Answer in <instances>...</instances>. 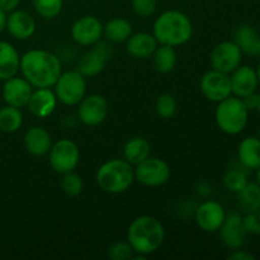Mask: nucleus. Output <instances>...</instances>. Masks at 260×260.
Listing matches in <instances>:
<instances>
[{
    "label": "nucleus",
    "instance_id": "18",
    "mask_svg": "<svg viewBox=\"0 0 260 260\" xmlns=\"http://www.w3.org/2000/svg\"><path fill=\"white\" fill-rule=\"evenodd\" d=\"M5 29L15 40H28L36 33V20L25 10L17 9L7 15Z\"/></svg>",
    "mask_w": 260,
    "mask_h": 260
},
{
    "label": "nucleus",
    "instance_id": "23",
    "mask_svg": "<svg viewBox=\"0 0 260 260\" xmlns=\"http://www.w3.org/2000/svg\"><path fill=\"white\" fill-rule=\"evenodd\" d=\"M238 161L248 170H256L260 167V139L248 136L243 139L238 147Z\"/></svg>",
    "mask_w": 260,
    "mask_h": 260
},
{
    "label": "nucleus",
    "instance_id": "44",
    "mask_svg": "<svg viewBox=\"0 0 260 260\" xmlns=\"http://www.w3.org/2000/svg\"><path fill=\"white\" fill-rule=\"evenodd\" d=\"M256 136H258L259 139H260V126H259V128H258V134H256Z\"/></svg>",
    "mask_w": 260,
    "mask_h": 260
},
{
    "label": "nucleus",
    "instance_id": "10",
    "mask_svg": "<svg viewBox=\"0 0 260 260\" xmlns=\"http://www.w3.org/2000/svg\"><path fill=\"white\" fill-rule=\"evenodd\" d=\"M244 53L234 41H223L216 45L211 52L210 61L213 70L230 75L243 62Z\"/></svg>",
    "mask_w": 260,
    "mask_h": 260
},
{
    "label": "nucleus",
    "instance_id": "28",
    "mask_svg": "<svg viewBox=\"0 0 260 260\" xmlns=\"http://www.w3.org/2000/svg\"><path fill=\"white\" fill-rule=\"evenodd\" d=\"M151 57L155 70L160 74H170L177 66V52L172 46H157Z\"/></svg>",
    "mask_w": 260,
    "mask_h": 260
},
{
    "label": "nucleus",
    "instance_id": "6",
    "mask_svg": "<svg viewBox=\"0 0 260 260\" xmlns=\"http://www.w3.org/2000/svg\"><path fill=\"white\" fill-rule=\"evenodd\" d=\"M53 88L58 102L65 106H78L86 95L85 76L78 70L61 73Z\"/></svg>",
    "mask_w": 260,
    "mask_h": 260
},
{
    "label": "nucleus",
    "instance_id": "19",
    "mask_svg": "<svg viewBox=\"0 0 260 260\" xmlns=\"http://www.w3.org/2000/svg\"><path fill=\"white\" fill-rule=\"evenodd\" d=\"M57 98L50 88H37L30 95L27 107L30 113L37 118H47L55 112Z\"/></svg>",
    "mask_w": 260,
    "mask_h": 260
},
{
    "label": "nucleus",
    "instance_id": "29",
    "mask_svg": "<svg viewBox=\"0 0 260 260\" xmlns=\"http://www.w3.org/2000/svg\"><path fill=\"white\" fill-rule=\"evenodd\" d=\"M23 114L20 108L4 106L0 108V131L5 134H14L22 127Z\"/></svg>",
    "mask_w": 260,
    "mask_h": 260
},
{
    "label": "nucleus",
    "instance_id": "1",
    "mask_svg": "<svg viewBox=\"0 0 260 260\" xmlns=\"http://www.w3.org/2000/svg\"><path fill=\"white\" fill-rule=\"evenodd\" d=\"M23 78L35 88H52L62 73L57 55L46 50H29L20 56Z\"/></svg>",
    "mask_w": 260,
    "mask_h": 260
},
{
    "label": "nucleus",
    "instance_id": "43",
    "mask_svg": "<svg viewBox=\"0 0 260 260\" xmlns=\"http://www.w3.org/2000/svg\"><path fill=\"white\" fill-rule=\"evenodd\" d=\"M256 112L260 114V93H259V102H258V107H256Z\"/></svg>",
    "mask_w": 260,
    "mask_h": 260
},
{
    "label": "nucleus",
    "instance_id": "26",
    "mask_svg": "<svg viewBox=\"0 0 260 260\" xmlns=\"http://www.w3.org/2000/svg\"><path fill=\"white\" fill-rule=\"evenodd\" d=\"M222 183L229 192L238 194L249 183L248 169H245L239 161L234 162L226 169L222 177Z\"/></svg>",
    "mask_w": 260,
    "mask_h": 260
},
{
    "label": "nucleus",
    "instance_id": "7",
    "mask_svg": "<svg viewBox=\"0 0 260 260\" xmlns=\"http://www.w3.org/2000/svg\"><path fill=\"white\" fill-rule=\"evenodd\" d=\"M79 160H80L79 146L69 139L58 140L57 142L52 144L48 152V161L51 168L58 174L74 172L78 167Z\"/></svg>",
    "mask_w": 260,
    "mask_h": 260
},
{
    "label": "nucleus",
    "instance_id": "11",
    "mask_svg": "<svg viewBox=\"0 0 260 260\" xmlns=\"http://www.w3.org/2000/svg\"><path fill=\"white\" fill-rule=\"evenodd\" d=\"M200 88L206 99L213 103H220L233 95L230 75L217 70H210L201 78Z\"/></svg>",
    "mask_w": 260,
    "mask_h": 260
},
{
    "label": "nucleus",
    "instance_id": "4",
    "mask_svg": "<svg viewBox=\"0 0 260 260\" xmlns=\"http://www.w3.org/2000/svg\"><path fill=\"white\" fill-rule=\"evenodd\" d=\"M99 188L109 194H119L129 189L135 180V169L127 160L112 159L106 161L96 172Z\"/></svg>",
    "mask_w": 260,
    "mask_h": 260
},
{
    "label": "nucleus",
    "instance_id": "16",
    "mask_svg": "<svg viewBox=\"0 0 260 260\" xmlns=\"http://www.w3.org/2000/svg\"><path fill=\"white\" fill-rule=\"evenodd\" d=\"M33 93V86L20 76H13L4 81L3 85L2 95L8 106L15 107V108H24L29 102L30 95Z\"/></svg>",
    "mask_w": 260,
    "mask_h": 260
},
{
    "label": "nucleus",
    "instance_id": "15",
    "mask_svg": "<svg viewBox=\"0 0 260 260\" xmlns=\"http://www.w3.org/2000/svg\"><path fill=\"white\" fill-rule=\"evenodd\" d=\"M226 217L225 208L216 201H206L201 203L194 213L198 228L205 233H218Z\"/></svg>",
    "mask_w": 260,
    "mask_h": 260
},
{
    "label": "nucleus",
    "instance_id": "20",
    "mask_svg": "<svg viewBox=\"0 0 260 260\" xmlns=\"http://www.w3.org/2000/svg\"><path fill=\"white\" fill-rule=\"evenodd\" d=\"M159 46L154 35L147 32L132 33L126 41V50L134 58L146 60L154 55L155 50Z\"/></svg>",
    "mask_w": 260,
    "mask_h": 260
},
{
    "label": "nucleus",
    "instance_id": "9",
    "mask_svg": "<svg viewBox=\"0 0 260 260\" xmlns=\"http://www.w3.org/2000/svg\"><path fill=\"white\" fill-rule=\"evenodd\" d=\"M170 167L159 157L149 156L136 165L135 179L146 187H160L170 179Z\"/></svg>",
    "mask_w": 260,
    "mask_h": 260
},
{
    "label": "nucleus",
    "instance_id": "14",
    "mask_svg": "<svg viewBox=\"0 0 260 260\" xmlns=\"http://www.w3.org/2000/svg\"><path fill=\"white\" fill-rule=\"evenodd\" d=\"M103 24L94 15H84L71 25V37L80 46H93L102 40Z\"/></svg>",
    "mask_w": 260,
    "mask_h": 260
},
{
    "label": "nucleus",
    "instance_id": "8",
    "mask_svg": "<svg viewBox=\"0 0 260 260\" xmlns=\"http://www.w3.org/2000/svg\"><path fill=\"white\" fill-rule=\"evenodd\" d=\"M113 57V48L108 41H98L93 47L83 55L78 63V71L85 78L99 75L107 63Z\"/></svg>",
    "mask_w": 260,
    "mask_h": 260
},
{
    "label": "nucleus",
    "instance_id": "25",
    "mask_svg": "<svg viewBox=\"0 0 260 260\" xmlns=\"http://www.w3.org/2000/svg\"><path fill=\"white\" fill-rule=\"evenodd\" d=\"M132 35V24L124 18H112L103 25V36L111 43L126 42Z\"/></svg>",
    "mask_w": 260,
    "mask_h": 260
},
{
    "label": "nucleus",
    "instance_id": "22",
    "mask_svg": "<svg viewBox=\"0 0 260 260\" xmlns=\"http://www.w3.org/2000/svg\"><path fill=\"white\" fill-rule=\"evenodd\" d=\"M234 42L244 55L260 57V33L251 24H240L234 30Z\"/></svg>",
    "mask_w": 260,
    "mask_h": 260
},
{
    "label": "nucleus",
    "instance_id": "41",
    "mask_svg": "<svg viewBox=\"0 0 260 260\" xmlns=\"http://www.w3.org/2000/svg\"><path fill=\"white\" fill-rule=\"evenodd\" d=\"M255 71H256V76H258V81H259V85H260V61H259L258 66H256Z\"/></svg>",
    "mask_w": 260,
    "mask_h": 260
},
{
    "label": "nucleus",
    "instance_id": "30",
    "mask_svg": "<svg viewBox=\"0 0 260 260\" xmlns=\"http://www.w3.org/2000/svg\"><path fill=\"white\" fill-rule=\"evenodd\" d=\"M236 196H238L239 207L244 212L260 211V185L256 182H249L246 187Z\"/></svg>",
    "mask_w": 260,
    "mask_h": 260
},
{
    "label": "nucleus",
    "instance_id": "31",
    "mask_svg": "<svg viewBox=\"0 0 260 260\" xmlns=\"http://www.w3.org/2000/svg\"><path fill=\"white\" fill-rule=\"evenodd\" d=\"M36 13L43 19H55L61 14L63 0H32Z\"/></svg>",
    "mask_w": 260,
    "mask_h": 260
},
{
    "label": "nucleus",
    "instance_id": "27",
    "mask_svg": "<svg viewBox=\"0 0 260 260\" xmlns=\"http://www.w3.org/2000/svg\"><path fill=\"white\" fill-rule=\"evenodd\" d=\"M151 145L144 137H134L128 140L123 147L124 160L131 165H137L150 156Z\"/></svg>",
    "mask_w": 260,
    "mask_h": 260
},
{
    "label": "nucleus",
    "instance_id": "2",
    "mask_svg": "<svg viewBox=\"0 0 260 260\" xmlns=\"http://www.w3.org/2000/svg\"><path fill=\"white\" fill-rule=\"evenodd\" d=\"M165 240V229L154 216L136 217L127 231V241L135 253L150 255L159 250Z\"/></svg>",
    "mask_w": 260,
    "mask_h": 260
},
{
    "label": "nucleus",
    "instance_id": "24",
    "mask_svg": "<svg viewBox=\"0 0 260 260\" xmlns=\"http://www.w3.org/2000/svg\"><path fill=\"white\" fill-rule=\"evenodd\" d=\"M20 56L12 43L0 41V80L5 81L18 74Z\"/></svg>",
    "mask_w": 260,
    "mask_h": 260
},
{
    "label": "nucleus",
    "instance_id": "42",
    "mask_svg": "<svg viewBox=\"0 0 260 260\" xmlns=\"http://www.w3.org/2000/svg\"><path fill=\"white\" fill-rule=\"evenodd\" d=\"M256 183L260 185V167L256 169Z\"/></svg>",
    "mask_w": 260,
    "mask_h": 260
},
{
    "label": "nucleus",
    "instance_id": "40",
    "mask_svg": "<svg viewBox=\"0 0 260 260\" xmlns=\"http://www.w3.org/2000/svg\"><path fill=\"white\" fill-rule=\"evenodd\" d=\"M7 13L0 9V35L4 32L5 25H7Z\"/></svg>",
    "mask_w": 260,
    "mask_h": 260
},
{
    "label": "nucleus",
    "instance_id": "5",
    "mask_svg": "<svg viewBox=\"0 0 260 260\" xmlns=\"http://www.w3.org/2000/svg\"><path fill=\"white\" fill-rule=\"evenodd\" d=\"M249 109L241 98L230 95L217 103L215 119L218 128L226 135L236 136L245 129L249 121Z\"/></svg>",
    "mask_w": 260,
    "mask_h": 260
},
{
    "label": "nucleus",
    "instance_id": "13",
    "mask_svg": "<svg viewBox=\"0 0 260 260\" xmlns=\"http://www.w3.org/2000/svg\"><path fill=\"white\" fill-rule=\"evenodd\" d=\"M218 233H220V239L223 245L230 250L240 249L245 245L248 234L244 229L243 216L239 212L234 211V212L226 213L225 221Z\"/></svg>",
    "mask_w": 260,
    "mask_h": 260
},
{
    "label": "nucleus",
    "instance_id": "17",
    "mask_svg": "<svg viewBox=\"0 0 260 260\" xmlns=\"http://www.w3.org/2000/svg\"><path fill=\"white\" fill-rule=\"evenodd\" d=\"M230 83L233 95L245 98L251 93H255L259 86L255 69L249 65H240L230 74Z\"/></svg>",
    "mask_w": 260,
    "mask_h": 260
},
{
    "label": "nucleus",
    "instance_id": "32",
    "mask_svg": "<svg viewBox=\"0 0 260 260\" xmlns=\"http://www.w3.org/2000/svg\"><path fill=\"white\" fill-rule=\"evenodd\" d=\"M178 108L177 99L174 98V95H172L170 93H164L160 94L156 99V103H155V111H156L157 116H160L164 119L172 118L175 114Z\"/></svg>",
    "mask_w": 260,
    "mask_h": 260
},
{
    "label": "nucleus",
    "instance_id": "3",
    "mask_svg": "<svg viewBox=\"0 0 260 260\" xmlns=\"http://www.w3.org/2000/svg\"><path fill=\"white\" fill-rule=\"evenodd\" d=\"M152 35L159 45L178 47L192 38L193 24L189 17L179 10H167L155 19Z\"/></svg>",
    "mask_w": 260,
    "mask_h": 260
},
{
    "label": "nucleus",
    "instance_id": "39",
    "mask_svg": "<svg viewBox=\"0 0 260 260\" xmlns=\"http://www.w3.org/2000/svg\"><path fill=\"white\" fill-rule=\"evenodd\" d=\"M245 103L246 108L249 111H256V107H258V102H259V93H251L249 95H246L245 98H241Z\"/></svg>",
    "mask_w": 260,
    "mask_h": 260
},
{
    "label": "nucleus",
    "instance_id": "33",
    "mask_svg": "<svg viewBox=\"0 0 260 260\" xmlns=\"http://www.w3.org/2000/svg\"><path fill=\"white\" fill-rule=\"evenodd\" d=\"M84 183L83 179L79 174L74 172H69L62 174V179H61V188H62L63 193L70 197H76L83 192Z\"/></svg>",
    "mask_w": 260,
    "mask_h": 260
},
{
    "label": "nucleus",
    "instance_id": "37",
    "mask_svg": "<svg viewBox=\"0 0 260 260\" xmlns=\"http://www.w3.org/2000/svg\"><path fill=\"white\" fill-rule=\"evenodd\" d=\"M228 259L229 260H254L255 259V256H254V254H251L250 251L244 250L243 248H240L231 251V253L228 255Z\"/></svg>",
    "mask_w": 260,
    "mask_h": 260
},
{
    "label": "nucleus",
    "instance_id": "21",
    "mask_svg": "<svg viewBox=\"0 0 260 260\" xmlns=\"http://www.w3.org/2000/svg\"><path fill=\"white\" fill-rule=\"evenodd\" d=\"M25 150L33 156H45L50 152L52 146V139L50 132L40 126H33L25 132L23 140Z\"/></svg>",
    "mask_w": 260,
    "mask_h": 260
},
{
    "label": "nucleus",
    "instance_id": "38",
    "mask_svg": "<svg viewBox=\"0 0 260 260\" xmlns=\"http://www.w3.org/2000/svg\"><path fill=\"white\" fill-rule=\"evenodd\" d=\"M20 0H0V9L5 12L7 14L14 12L19 7Z\"/></svg>",
    "mask_w": 260,
    "mask_h": 260
},
{
    "label": "nucleus",
    "instance_id": "34",
    "mask_svg": "<svg viewBox=\"0 0 260 260\" xmlns=\"http://www.w3.org/2000/svg\"><path fill=\"white\" fill-rule=\"evenodd\" d=\"M134 249L128 241H117L113 243L108 249V256L112 260H127L134 255Z\"/></svg>",
    "mask_w": 260,
    "mask_h": 260
},
{
    "label": "nucleus",
    "instance_id": "36",
    "mask_svg": "<svg viewBox=\"0 0 260 260\" xmlns=\"http://www.w3.org/2000/svg\"><path fill=\"white\" fill-rule=\"evenodd\" d=\"M244 229L248 235H260V211L245 212L243 216Z\"/></svg>",
    "mask_w": 260,
    "mask_h": 260
},
{
    "label": "nucleus",
    "instance_id": "12",
    "mask_svg": "<svg viewBox=\"0 0 260 260\" xmlns=\"http://www.w3.org/2000/svg\"><path fill=\"white\" fill-rule=\"evenodd\" d=\"M78 117L85 126L94 127L103 123L109 113V104L103 95H85L78 104Z\"/></svg>",
    "mask_w": 260,
    "mask_h": 260
},
{
    "label": "nucleus",
    "instance_id": "35",
    "mask_svg": "<svg viewBox=\"0 0 260 260\" xmlns=\"http://www.w3.org/2000/svg\"><path fill=\"white\" fill-rule=\"evenodd\" d=\"M132 10L141 18H149L156 12L157 0H131Z\"/></svg>",
    "mask_w": 260,
    "mask_h": 260
}]
</instances>
